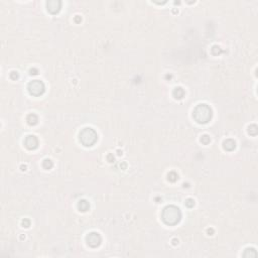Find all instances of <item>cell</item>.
Segmentation results:
<instances>
[{
	"instance_id": "1",
	"label": "cell",
	"mask_w": 258,
	"mask_h": 258,
	"mask_svg": "<svg viewBox=\"0 0 258 258\" xmlns=\"http://www.w3.org/2000/svg\"><path fill=\"white\" fill-rule=\"evenodd\" d=\"M181 217V211L174 206H168L165 208L162 212V220L167 225H176L180 222Z\"/></svg>"
},
{
	"instance_id": "2",
	"label": "cell",
	"mask_w": 258,
	"mask_h": 258,
	"mask_svg": "<svg viewBox=\"0 0 258 258\" xmlns=\"http://www.w3.org/2000/svg\"><path fill=\"white\" fill-rule=\"evenodd\" d=\"M194 118L199 123H207L212 118V109L206 104H201L194 111Z\"/></svg>"
},
{
	"instance_id": "3",
	"label": "cell",
	"mask_w": 258,
	"mask_h": 258,
	"mask_svg": "<svg viewBox=\"0 0 258 258\" xmlns=\"http://www.w3.org/2000/svg\"><path fill=\"white\" fill-rule=\"evenodd\" d=\"M98 139V135L92 128H84L80 133V141L85 146H92Z\"/></svg>"
},
{
	"instance_id": "4",
	"label": "cell",
	"mask_w": 258,
	"mask_h": 258,
	"mask_svg": "<svg viewBox=\"0 0 258 258\" xmlns=\"http://www.w3.org/2000/svg\"><path fill=\"white\" fill-rule=\"evenodd\" d=\"M28 91L31 95L39 96L45 92V85L38 80H34L28 84Z\"/></svg>"
},
{
	"instance_id": "5",
	"label": "cell",
	"mask_w": 258,
	"mask_h": 258,
	"mask_svg": "<svg viewBox=\"0 0 258 258\" xmlns=\"http://www.w3.org/2000/svg\"><path fill=\"white\" fill-rule=\"evenodd\" d=\"M88 244L92 247H97L101 243V237L98 233H90L87 236Z\"/></svg>"
},
{
	"instance_id": "6",
	"label": "cell",
	"mask_w": 258,
	"mask_h": 258,
	"mask_svg": "<svg viewBox=\"0 0 258 258\" xmlns=\"http://www.w3.org/2000/svg\"><path fill=\"white\" fill-rule=\"evenodd\" d=\"M24 143H25V146L28 148V149H34V148L38 147V140L36 136H33V135H29V136L26 137Z\"/></svg>"
},
{
	"instance_id": "7",
	"label": "cell",
	"mask_w": 258,
	"mask_h": 258,
	"mask_svg": "<svg viewBox=\"0 0 258 258\" xmlns=\"http://www.w3.org/2000/svg\"><path fill=\"white\" fill-rule=\"evenodd\" d=\"M47 10L51 13H56L59 12L61 8V2L60 1H50L47 2Z\"/></svg>"
},
{
	"instance_id": "8",
	"label": "cell",
	"mask_w": 258,
	"mask_h": 258,
	"mask_svg": "<svg viewBox=\"0 0 258 258\" xmlns=\"http://www.w3.org/2000/svg\"><path fill=\"white\" fill-rule=\"evenodd\" d=\"M235 146H236V143L233 139H227V140L224 142V148L226 150H229V151L233 150L234 148H235Z\"/></svg>"
},
{
	"instance_id": "9",
	"label": "cell",
	"mask_w": 258,
	"mask_h": 258,
	"mask_svg": "<svg viewBox=\"0 0 258 258\" xmlns=\"http://www.w3.org/2000/svg\"><path fill=\"white\" fill-rule=\"evenodd\" d=\"M183 95H185V91H183L181 88H176V89H174V98H176V99H181V98L183 97Z\"/></svg>"
},
{
	"instance_id": "10",
	"label": "cell",
	"mask_w": 258,
	"mask_h": 258,
	"mask_svg": "<svg viewBox=\"0 0 258 258\" xmlns=\"http://www.w3.org/2000/svg\"><path fill=\"white\" fill-rule=\"evenodd\" d=\"M89 207H90V205H89V203L87 201H80V203H79V209L83 212L87 211L89 209Z\"/></svg>"
},
{
	"instance_id": "11",
	"label": "cell",
	"mask_w": 258,
	"mask_h": 258,
	"mask_svg": "<svg viewBox=\"0 0 258 258\" xmlns=\"http://www.w3.org/2000/svg\"><path fill=\"white\" fill-rule=\"evenodd\" d=\"M27 121H28V123H29L30 125H34V124L38 123V116H36V114H30V115H28V117H27Z\"/></svg>"
},
{
	"instance_id": "12",
	"label": "cell",
	"mask_w": 258,
	"mask_h": 258,
	"mask_svg": "<svg viewBox=\"0 0 258 258\" xmlns=\"http://www.w3.org/2000/svg\"><path fill=\"white\" fill-rule=\"evenodd\" d=\"M43 167H45V169H50L51 167H52V162L50 159H45V160L43 161Z\"/></svg>"
},
{
	"instance_id": "13",
	"label": "cell",
	"mask_w": 258,
	"mask_h": 258,
	"mask_svg": "<svg viewBox=\"0 0 258 258\" xmlns=\"http://www.w3.org/2000/svg\"><path fill=\"white\" fill-rule=\"evenodd\" d=\"M168 180L172 181H176V180H178V174H176V172H172L170 174H168Z\"/></svg>"
},
{
	"instance_id": "14",
	"label": "cell",
	"mask_w": 258,
	"mask_h": 258,
	"mask_svg": "<svg viewBox=\"0 0 258 258\" xmlns=\"http://www.w3.org/2000/svg\"><path fill=\"white\" fill-rule=\"evenodd\" d=\"M249 133L251 135H256L257 134V126L256 125H251L249 127Z\"/></svg>"
},
{
	"instance_id": "15",
	"label": "cell",
	"mask_w": 258,
	"mask_h": 258,
	"mask_svg": "<svg viewBox=\"0 0 258 258\" xmlns=\"http://www.w3.org/2000/svg\"><path fill=\"white\" fill-rule=\"evenodd\" d=\"M201 141H202L204 144H208L210 141H211V139H210V137L208 136V135H204V136L201 138Z\"/></svg>"
},
{
	"instance_id": "16",
	"label": "cell",
	"mask_w": 258,
	"mask_h": 258,
	"mask_svg": "<svg viewBox=\"0 0 258 258\" xmlns=\"http://www.w3.org/2000/svg\"><path fill=\"white\" fill-rule=\"evenodd\" d=\"M185 205H187L188 207H190V208H192L195 205V202L193 200H192V199H189V200L187 201V202H185Z\"/></svg>"
}]
</instances>
